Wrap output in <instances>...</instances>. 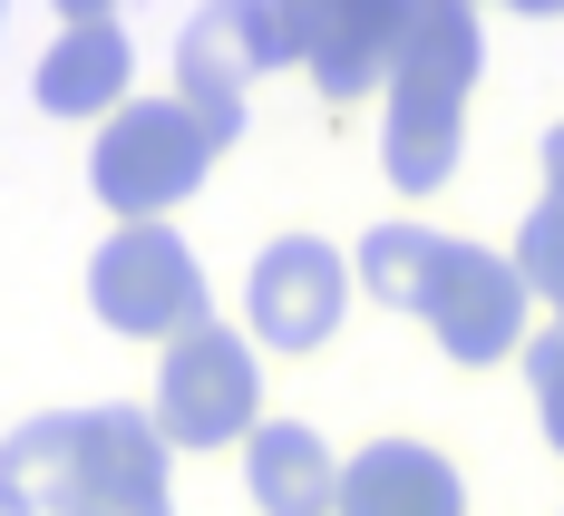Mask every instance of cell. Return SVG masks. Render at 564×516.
Returning a JSON list of instances; mask_svg holds the SVG:
<instances>
[{"label": "cell", "instance_id": "5bb4252c", "mask_svg": "<svg viewBox=\"0 0 564 516\" xmlns=\"http://www.w3.org/2000/svg\"><path fill=\"white\" fill-rule=\"evenodd\" d=\"M516 283H525V302H545L555 312V332H564V205H535L525 225H516Z\"/></svg>", "mask_w": 564, "mask_h": 516}, {"label": "cell", "instance_id": "7a4b0ae2", "mask_svg": "<svg viewBox=\"0 0 564 516\" xmlns=\"http://www.w3.org/2000/svg\"><path fill=\"white\" fill-rule=\"evenodd\" d=\"M205 175H215V147L195 137V117L175 108V98H127V108L98 127V147H88V195L108 205L117 225L175 215Z\"/></svg>", "mask_w": 564, "mask_h": 516}, {"label": "cell", "instance_id": "8992f818", "mask_svg": "<svg viewBox=\"0 0 564 516\" xmlns=\"http://www.w3.org/2000/svg\"><path fill=\"white\" fill-rule=\"evenodd\" d=\"M166 439L147 409H68V467L50 516H175L166 507Z\"/></svg>", "mask_w": 564, "mask_h": 516}, {"label": "cell", "instance_id": "52a82bcc", "mask_svg": "<svg viewBox=\"0 0 564 516\" xmlns=\"http://www.w3.org/2000/svg\"><path fill=\"white\" fill-rule=\"evenodd\" d=\"M340 312H350V264H340V244H322V234H282V244L253 254L243 322H253L263 351H322L340 332Z\"/></svg>", "mask_w": 564, "mask_h": 516}, {"label": "cell", "instance_id": "277c9868", "mask_svg": "<svg viewBox=\"0 0 564 516\" xmlns=\"http://www.w3.org/2000/svg\"><path fill=\"white\" fill-rule=\"evenodd\" d=\"M409 312L438 332V351H448L457 370H497L507 351H525V312H535V302H525V283H516V264L497 254V244L438 234L429 264H419Z\"/></svg>", "mask_w": 564, "mask_h": 516}, {"label": "cell", "instance_id": "9c48e42d", "mask_svg": "<svg viewBox=\"0 0 564 516\" xmlns=\"http://www.w3.org/2000/svg\"><path fill=\"white\" fill-rule=\"evenodd\" d=\"M399 10H409V0H312V10H302V68H312V88H322L332 108L390 88Z\"/></svg>", "mask_w": 564, "mask_h": 516}, {"label": "cell", "instance_id": "ba28073f", "mask_svg": "<svg viewBox=\"0 0 564 516\" xmlns=\"http://www.w3.org/2000/svg\"><path fill=\"white\" fill-rule=\"evenodd\" d=\"M127 78H137L127 20L98 10V0H68L50 58H40V108H50V117H98V127H108V117L127 108Z\"/></svg>", "mask_w": 564, "mask_h": 516}, {"label": "cell", "instance_id": "5b68a950", "mask_svg": "<svg viewBox=\"0 0 564 516\" xmlns=\"http://www.w3.org/2000/svg\"><path fill=\"white\" fill-rule=\"evenodd\" d=\"M88 312L127 332V342H156L166 351L175 332H195V322H215V302H205V264L185 254V234L166 225H117L98 254H88Z\"/></svg>", "mask_w": 564, "mask_h": 516}, {"label": "cell", "instance_id": "2e32d148", "mask_svg": "<svg viewBox=\"0 0 564 516\" xmlns=\"http://www.w3.org/2000/svg\"><path fill=\"white\" fill-rule=\"evenodd\" d=\"M535 157H545V205H564V127H545V147H535Z\"/></svg>", "mask_w": 564, "mask_h": 516}, {"label": "cell", "instance_id": "6da1fadb", "mask_svg": "<svg viewBox=\"0 0 564 516\" xmlns=\"http://www.w3.org/2000/svg\"><path fill=\"white\" fill-rule=\"evenodd\" d=\"M487 68V30L457 0H419L399 10V58H390V137L380 166L399 195H438L457 175V137H467V88Z\"/></svg>", "mask_w": 564, "mask_h": 516}, {"label": "cell", "instance_id": "9a60e30c", "mask_svg": "<svg viewBox=\"0 0 564 516\" xmlns=\"http://www.w3.org/2000/svg\"><path fill=\"white\" fill-rule=\"evenodd\" d=\"M525 390H535V429H545V449L564 459V332H535V342H525Z\"/></svg>", "mask_w": 564, "mask_h": 516}, {"label": "cell", "instance_id": "8fae6325", "mask_svg": "<svg viewBox=\"0 0 564 516\" xmlns=\"http://www.w3.org/2000/svg\"><path fill=\"white\" fill-rule=\"evenodd\" d=\"M243 487L263 516H340V459L302 419H263L243 439Z\"/></svg>", "mask_w": 564, "mask_h": 516}, {"label": "cell", "instance_id": "3957f363", "mask_svg": "<svg viewBox=\"0 0 564 516\" xmlns=\"http://www.w3.org/2000/svg\"><path fill=\"white\" fill-rule=\"evenodd\" d=\"M156 439L166 449H243L263 429V370H253V342L225 332V322H195L175 332L166 361H156Z\"/></svg>", "mask_w": 564, "mask_h": 516}, {"label": "cell", "instance_id": "7c38bea8", "mask_svg": "<svg viewBox=\"0 0 564 516\" xmlns=\"http://www.w3.org/2000/svg\"><path fill=\"white\" fill-rule=\"evenodd\" d=\"M243 88H253V78L234 68V50L215 40V20H195V30H185V50H175V108L195 117V137H205L215 157L243 137Z\"/></svg>", "mask_w": 564, "mask_h": 516}, {"label": "cell", "instance_id": "4fadbf2b", "mask_svg": "<svg viewBox=\"0 0 564 516\" xmlns=\"http://www.w3.org/2000/svg\"><path fill=\"white\" fill-rule=\"evenodd\" d=\"M205 20H215V40L234 50L243 78L302 68V10H282V0H225V10H205Z\"/></svg>", "mask_w": 564, "mask_h": 516}, {"label": "cell", "instance_id": "30bf717a", "mask_svg": "<svg viewBox=\"0 0 564 516\" xmlns=\"http://www.w3.org/2000/svg\"><path fill=\"white\" fill-rule=\"evenodd\" d=\"M340 516H467V487L429 439H370L340 459Z\"/></svg>", "mask_w": 564, "mask_h": 516}, {"label": "cell", "instance_id": "e0dca14e", "mask_svg": "<svg viewBox=\"0 0 564 516\" xmlns=\"http://www.w3.org/2000/svg\"><path fill=\"white\" fill-rule=\"evenodd\" d=\"M0 516H50L40 497H20V487H0Z\"/></svg>", "mask_w": 564, "mask_h": 516}]
</instances>
